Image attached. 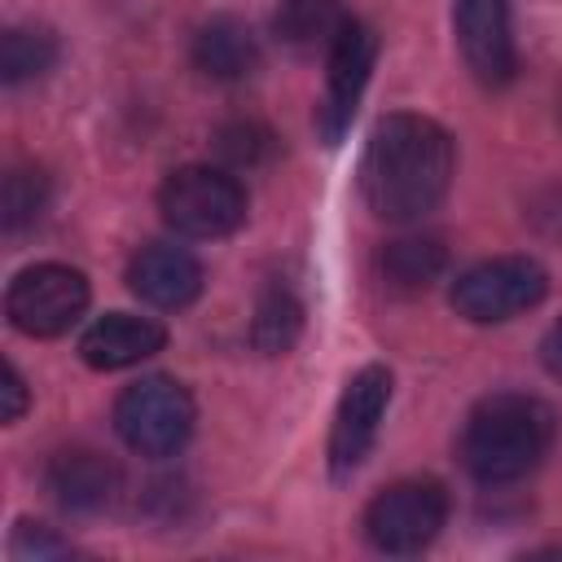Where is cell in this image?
Returning a JSON list of instances; mask_svg holds the SVG:
<instances>
[{
    "instance_id": "cell-3",
    "label": "cell",
    "mask_w": 562,
    "mask_h": 562,
    "mask_svg": "<svg viewBox=\"0 0 562 562\" xmlns=\"http://www.w3.org/2000/svg\"><path fill=\"white\" fill-rule=\"evenodd\" d=\"M193 395L167 373H149L114 400V430L140 457H176L193 435Z\"/></svg>"
},
{
    "instance_id": "cell-12",
    "label": "cell",
    "mask_w": 562,
    "mask_h": 562,
    "mask_svg": "<svg viewBox=\"0 0 562 562\" xmlns=\"http://www.w3.org/2000/svg\"><path fill=\"white\" fill-rule=\"evenodd\" d=\"M48 492L61 509L70 514H101L119 501L123 492V474L105 452L92 448H66L48 461Z\"/></svg>"
},
{
    "instance_id": "cell-10",
    "label": "cell",
    "mask_w": 562,
    "mask_h": 562,
    "mask_svg": "<svg viewBox=\"0 0 562 562\" xmlns=\"http://www.w3.org/2000/svg\"><path fill=\"white\" fill-rule=\"evenodd\" d=\"M452 31H457V48L479 83L501 88L514 79L518 53H514L509 0H452Z\"/></svg>"
},
{
    "instance_id": "cell-18",
    "label": "cell",
    "mask_w": 562,
    "mask_h": 562,
    "mask_svg": "<svg viewBox=\"0 0 562 562\" xmlns=\"http://www.w3.org/2000/svg\"><path fill=\"white\" fill-rule=\"evenodd\" d=\"M57 61V40L44 31V26H9L4 40H0V79L13 88V83H26V79H40L44 70H53Z\"/></svg>"
},
{
    "instance_id": "cell-13",
    "label": "cell",
    "mask_w": 562,
    "mask_h": 562,
    "mask_svg": "<svg viewBox=\"0 0 562 562\" xmlns=\"http://www.w3.org/2000/svg\"><path fill=\"white\" fill-rule=\"evenodd\" d=\"M167 334L158 321L149 316H132V312H105L97 316L83 338H79V356L92 364V369H127V364H140L149 360L154 351H162Z\"/></svg>"
},
{
    "instance_id": "cell-11",
    "label": "cell",
    "mask_w": 562,
    "mask_h": 562,
    "mask_svg": "<svg viewBox=\"0 0 562 562\" xmlns=\"http://www.w3.org/2000/svg\"><path fill=\"white\" fill-rule=\"evenodd\" d=\"M127 285L136 299L162 312H180L202 294V263L176 241H149L127 263Z\"/></svg>"
},
{
    "instance_id": "cell-21",
    "label": "cell",
    "mask_w": 562,
    "mask_h": 562,
    "mask_svg": "<svg viewBox=\"0 0 562 562\" xmlns=\"http://www.w3.org/2000/svg\"><path fill=\"white\" fill-rule=\"evenodd\" d=\"M13 553L18 558H61V553H70V544L66 540H57L48 527H40V522H18V531H13Z\"/></svg>"
},
{
    "instance_id": "cell-20",
    "label": "cell",
    "mask_w": 562,
    "mask_h": 562,
    "mask_svg": "<svg viewBox=\"0 0 562 562\" xmlns=\"http://www.w3.org/2000/svg\"><path fill=\"white\" fill-rule=\"evenodd\" d=\"M272 132L255 119H237V123H224L215 132V149L228 167H259L268 154H272Z\"/></svg>"
},
{
    "instance_id": "cell-6",
    "label": "cell",
    "mask_w": 562,
    "mask_h": 562,
    "mask_svg": "<svg viewBox=\"0 0 562 562\" xmlns=\"http://www.w3.org/2000/svg\"><path fill=\"white\" fill-rule=\"evenodd\" d=\"M88 277L70 263H35L9 281L4 316L31 338H57L88 312Z\"/></svg>"
},
{
    "instance_id": "cell-4",
    "label": "cell",
    "mask_w": 562,
    "mask_h": 562,
    "mask_svg": "<svg viewBox=\"0 0 562 562\" xmlns=\"http://www.w3.org/2000/svg\"><path fill=\"white\" fill-rule=\"evenodd\" d=\"M158 211L180 237L215 241L241 228L246 220V189L224 167H180L158 189Z\"/></svg>"
},
{
    "instance_id": "cell-8",
    "label": "cell",
    "mask_w": 562,
    "mask_h": 562,
    "mask_svg": "<svg viewBox=\"0 0 562 562\" xmlns=\"http://www.w3.org/2000/svg\"><path fill=\"white\" fill-rule=\"evenodd\" d=\"M386 404H391V369L386 364H364L360 373H351V382L338 395L334 426H329V470H334V479H347L351 470L364 465V457L373 452Z\"/></svg>"
},
{
    "instance_id": "cell-23",
    "label": "cell",
    "mask_w": 562,
    "mask_h": 562,
    "mask_svg": "<svg viewBox=\"0 0 562 562\" xmlns=\"http://www.w3.org/2000/svg\"><path fill=\"white\" fill-rule=\"evenodd\" d=\"M540 360H544V369L562 382V321L549 325V334H544V342H540Z\"/></svg>"
},
{
    "instance_id": "cell-7",
    "label": "cell",
    "mask_w": 562,
    "mask_h": 562,
    "mask_svg": "<svg viewBox=\"0 0 562 562\" xmlns=\"http://www.w3.org/2000/svg\"><path fill=\"white\" fill-rule=\"evenodd\" d=\"M448 518V496L430 479H400L364 509V536L378 553H422Z\"/></svg>"
},
{
    "instance_id": "cell-16",
    "label": "cell",
    "mask_w": 562,
    "mask_h": 562,
    "mask_svg": "<svg viewBox=\"0 0 562 562\" xmlns=\"http://www.w3.org/2000/svg\"><path fill=\"white\" fill-rule=\"evenodd\" d=\"M303 334V303L294 299L290 285H268L255 303V321H250V342L263 356H285Z\"/></svg>"
},
{
    "instance_id": "cell-2",
    "label": "cell",
    "mask_w": 562,
    "mask_h": 562,
    "mask_svg": "<svg viewBox=\"0 0 562 562\" xmlns=\"http://www.w3.org/2000/svg\"><path fill=\"white\" fill-rule=\"evenodd\" d=\"M558 417L544 400L522 391H496L479 400L461 430V465L470 479L501 487L527 479L553 448Z\"/></svg>"
},
{
    "instance_id": "cell-9",
    "label": "cell",
    "mask_w": 562,
    "mask_h": 562,
    "mask_svg": "<svg viewBox=\"0 0 562 562\" xmlns=\"http://www.w3.org/2000/svg\"><path fill=\"white\" fill-rule=\"evenodd\" d=\"M329 70H325V97L316 101V132L325 145H338L356 119V105L369 88L373 61H378V35L364 22H347V31L338 35V44L325 53Z\"/></svg>"
},
{
    "instance_id": "cell-22",
    "label": "cell",
    "mask_w": 562,
    "mask_h": 562,
    "mask_svg": "<svg viewBox=\"0 0 562 562\" xmlns=\"http://www.w3.org/2000/svg\"><path fill=\"white\" fill-rule=\"evenodd\" d=\"M0 395H4V422H18V417L26 413V382H22V373H18L13 364H4V386H0Z\"/></svg>"
},
{
    "instance_id": "cell-17",
    "label": "cell",
    "mask_w": 562,
    "mask_h": 562,
    "mask_svg": "<svg viewBox=\"0 0 562 562\" xmlns=\"http://www.w3.org/2000/svg\"><path fill=\"white\" fill-rule=\"evenodd\" d=\"M448 263V250L439 237H400L382 250V277L395 290H426Z\"/></svg>"
},
{
    "instance_id": "cell-15",
    "label": "cell",
    "mask_w": 562,
    "mask_h": 562,
    "mask_svg": "<svg viewBox=\"0 0 562 562\" xmlns=\"http://www.w3.org/2000/svg\"><path fill=\"white\" fill-rule=\"evenodd\" d=\"M347 22L351 13L338 0H281L272 13V35L294 53H329Z\"/></svg>"
},
{
    "instance_id": "cell-19",
    "label": "cell",
    "mask_w": 562,
    "mask_h": 562,
    "mask_svg": "<svg viewBox=\"0 0 562 562\" xmlns=\"http://www.w3.org/2000/svg\"><path fill=\"white\" fill-rule=\"evenodd\" d=\"M48 206V176L40 167H13L4 176V193H0V220L4 233H22L31 228Z\"/></svg>"
},
{
    "instance_id": "cell-5",
    "label": "cell",
    "mask_w": 562,
    "mask_h": 562,
    "mask_svg": "<svg viewBox=\"0 0 562 562\" xmlns=\"http://www.w3.org/2000/svg\"><path fill=\"white\" fill-rule=\"evenodd\" d=\"M549 294V272L527 255H496L452 281V307L474 325L509 321Z\"/></svg>"
},
{
    "instance_id": "cell-14",
    "label": "cell",
    "mask_w": 562,
    "mask_h": 562,
    "mask_svg": "<svg viewBox=\"0 0 562 562\" xmlns=\"http://www.w3.org/2000/svg\"><path fill=\"white\" fill-rule=\"evenodd\" d=\"M189 53H193V66L202 75L220 79V83H237V79L255 75V66H259V40L233 13H220V18L202 22L193 31V48Z\"/></svg>"
},
{
    "instance_id": "cell-1",
    "label": "cell",
    "mask_w": 562,
    "mask_h": 562,
    "mask_svg": "<svg viewBox=\"0 0 562 562\" xmlns=\"http://www.w3.org/2000/svg\"><path fill=\"white\" fill-rule=\"evenodd\" d=\"M452 136L426 114H386L373 123L360 158L364 206L386 224H413L430 215L452 184Z\"/></svg>"
}]
</instances>
